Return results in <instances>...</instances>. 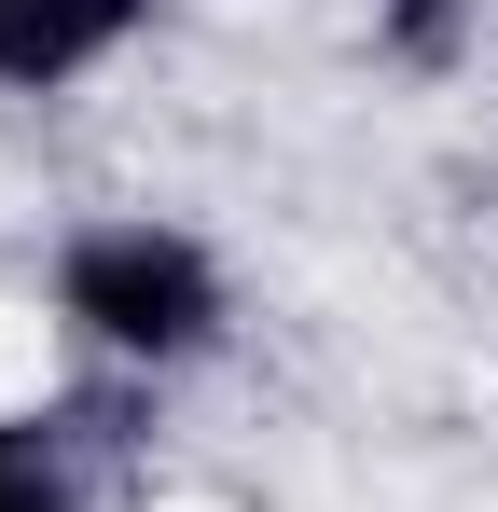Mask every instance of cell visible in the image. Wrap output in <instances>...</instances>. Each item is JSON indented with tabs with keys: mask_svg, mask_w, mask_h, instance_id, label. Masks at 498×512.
<instances>
[{
	"mask_svg": "<svg viewBox=\"0 0 498 512\" xmlns=\"http://www.w3.org/2000/svg\"><path fill=\"white\" fill-rule=\"evenodd\" d=\"M153 0H0V97H56L139 42Z\"/></svg>",
	"mask_w": 498,
	"mask_h": 512,
	"instance_id": "obj_2",
	"label": "cell"
},
{
	"mask_svg": "<svg viewBox=\"0 0 498 512\" xmlns=\"http://www.w3.org/2000/svg\"><path fill=\"white\" fill-rule=\"evenodd\" d=\"M56 319H70L97 360H125V374H180V360L222 346L236 291H222V250H208V236L125 208V222H70V236H56Z\"/></svg>",
	"mask_w": 498,
	"mask_h": 512,
	"instance_id": "obj_1",
	"label": "cell"
},
{
	"mask_svg": "<svg viewBox=\"0 0 498 512\" xmlns=\"http://www.w3.org/2000/svg\"><path fill=\"white\" fill-rule=\"evenodd\" d=\"M0 512H70V485L42 471V443H28V429H0Z\"/></svg>",
	"mask_w": 498,
	"mask_h": 512,
	"instance_id": "obj_3",
	"label": "cell"
}]
</instances>
